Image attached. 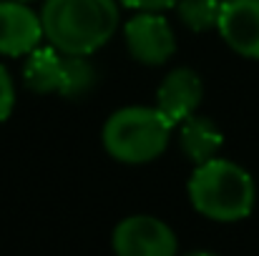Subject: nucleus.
<instances>
[{
  "mask_svg": "<svg viewBox=\"0 0 259 256\" xmlns=\"http://www.w3.org/2000/svg\"><path fill=\"white\" fill-rule=\"evenodd\" d=\"M46 40L66 56H93L121 25L118 0H43Z\"/></svg>",
  "mask_w": 259,
  "mask_h": 256,
  "instance_id": "nucleus-1",
  "label": "nucleus"
},
{
  "mask_svg": "<svg viewBox=\"0 0 259 256\" xmlns=\"http://www.w3.org/2000/svg\"><path fill=\"white\" fill-rule=\"evenodd\" d=\"M186 191L194 211L219 224H234L247 219L257 201V186L252 173L222 156L194 166Z\"/></svg>",
  "mask_w": 259,
  "mask_h": 256,
  "instance_id": "nucleus-2",
  "label": "nucleus"
},
{
  "mask_svg": "<svg viewBox=\"0 0 259 256\" xmlns=\"http://www.w3.org/2000/svg\"><path fill=\"white\" fill-rule=\"evenodd\" d=\"M176 131L156 106H126L108 116L101 131L106 153L128 166L156 161L171 143Z\"/></svg>",
  "mask_w": 259,
  "mask_h": 256,
  "instance_id": "nucleus-3",
  "label": "nucleus"
},
{
  "mask_svg": "<svg viewBox=\"0 0 259 256\" xmlns=\"http://www.w3.org/2000/svg\"><path fill=\"white\" fill-rule=\"evenodd\" d=\"M116 256H179V239L174 229L146 214L126 216L111 234Z\"/></svg>",
  "mask_w": 259,
  "mask_h": 256,
  "instance_id": "nucleus-4",
  "label": "nucleus"
},
{
  "mask_svg": "<svg viewBox=\"0 0 259 256\" xmlns=\"http://www.w3.org/2000/svg\"><path fill=\"white\" fill-rule=\"evenodd\" d=\"M123 40L136 63L164 66L176 53V35L164 13H134L123 23Z\"/></svg>",
  "mask_w": 259,
  "mask_h": 256,
  "instance_id": "nucleus-5",
  "label": "nucleus"
},
{
  "mask_svg": "<svg viewBox=\"0 0 259 256\" xmlns=\"http://www.w3.org/2000/svg\"><path fill=\"white\" fill-rule=\"evenodd\" d=\"M43 38L40 13H35L30 3L0 0V56L25 58L43 43Z\"/></svg>",
  "mask_w": 259,
  "mask_h": 256,
  "instance_id": "nucleus-6",
  "label": "nucleus"
},
{
  "mask_svg": "<svg viewBox=\"0 0 259 256\" xmlns=\"http://www.w3.org/2000/svg\"><path fill=\"white\" fill-rule=\"evenodd\" d=\"M217 33L242 58L259 61V0H224Z\"/></svg>",
  "mask_w": 259,
  "mask_h": 256,
  "instance_id": "nucleus-7",
  "label": "nucleus"
},
{
  "mask_svg": "<svg viewBox=\"0 0 259 256\" xmlns=\"http://www.w3.org/2000/svg\"><path fill=\"white\" fill-rule=\"evenodd\" d=\"M204 98V83L194 68H174L171 73L156 88V108L179 126L189 116L196 113L199 103Z\"/></svg>",
  "mask_w": 259,
  "mask_h": 256,
  "instance_id": "nucleus-8",
  "label": "nucleus"
},
{
  "mask_svg": "<svg viewBox=\"0 0 259 256\" xmlns=\"http://www.w3.org/2000/svg\"><path fill=\"white\" fill-rule=\"evenodd\" d=\"M176 133H179V148H181V153L194 166L217 159L219 151H222V146H224L222 128L211 118L199 116V113H194L186 121H181L176 126Z\"/></svg>",
  "mask_w": 259,
  "mask_h": 256,
  "instance_id": "nucleus-9",
  "label": "nucleus"
},
{
  "mask_svg": "<svg viewBox=\"0 0 259 256\" xmlns=\"http://www.w3.org/2000/svg\"><path fill=\"white\" fill-rule=\"evenodd\" d=\"M63 66H66V53H61L58 48L48 45H38L35 50H30L25 56L23 63V83L28 90L38 93V95H51V93H61L63 83Z\"/></svg>",
  "mask_w": 259,
  "mask_h": 256,
  "instance_id": "nucleus-10",
  "label": "nucleus"
},
{
  "mask_svg": "<svg viewBox=\"0 0 259 256\" xmlns=\"http://www.w3.org/2000/svg\"><path fill=\"white\" fill-rule=\"evenodd\" d=\"M222 5L224 0H179L174 10L181 25H186L194 33H204V30H217Z\"/></svg>",
  "mask_w": 259,
  "mask_h": 256,
  "instance_id": "nucleus-11",
  "label": "nucleus"
},
{
  "mask_svg": "<svg viewBox=\"0 0 259 256\" xmlns=\"http://www.w3.org/2000/svg\"><path fill=\"white\" fill-rule=\"evenodd\" d=\"M96 85V68L88 61V56H66L63 66V83L61 93L63 98H83Z\"/></svg>",
  "mask_w": 259,
  "mask_h": 256,
  "instance_id": "nucleus-12",
  "label": "nucleus"
},
{
  "mask_svg": "<svg viewBox=\"0 0 259 256\" xmlns=\"http://www.w3.org/2000/svg\"><path fill=\"white\" fill-rule=\"evenodd\" d=\"M15 108V83L10 78V71L0 63V123L10 118Z\"/></svg>",
  "mask_w": 259,
  "mask_h": 256,
  "instance_id": "nucleus-13",
  "label": "nucleus"
},
{
  "mask_svg": "<svg viewBox=\"0 0 259 256\" xmlns=\"http://www.w3.org/2000/svg\"><path fill=\"white\" fill-rule=\"evenodd\" d=\"M121 3L136 13H164V10L176 8L179 0H121Z\"/></svg>",
  "mask_w": 259,
  "mask_h": 256,
  "instance_id": "nucleus-14",
  "label": "nucleus"
},
{
  "mask_svg": "<svg viewBox=\"0 0 259 256\" xmlns=\"http://www.w3.org/2000/svg\"><path fill=\"white\" fill-rule=\"evenodd\" d=\"M184 256H219V254H214V251H189Z\"/></svg>",
  "mask_w": 259,
  "mask_h": 256,
  "instance_id": "nucleus-15",
  "label": "nucleus"
},
{
  "mask_svg": "<svg viewBox=\"0 0 259 256\" xmlns=\"http://www.w3.org/2000/svg\"><path fill=\"white\" fill-rule=\"evenodd\" d=\"M20 3H35V0H20Z\"/></svg>",
  "mask_w": 259,
  "mask_h": 256,
  "instance_id": "nucleus-16",
  "label": "nucleus"
}]
</instances>
